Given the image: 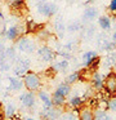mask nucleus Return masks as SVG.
Wrapping results in <instances>:
<instances>
[{"label": "nucleus", "instance_id": "1", "mask_svg": "<svg viewBox=\"0 0 116 120\" xmlns=\"http://www.w3.org/2000/svg\"><path fill=\"white\" fill-rule=\"evenodd\" d=\"M23 86L27 89V92H39L41 89V85H43V81H41L40 75H37L36 72L28 70L27 72L23 75Z\"/></svg>", "mask_w": 116, "mask_h": 120}, {"label": "nucleus", "instance_id": "2", "mask_svg": "<svg viewBox=\"0 0 116 120\" xmlns=\"http://www.w3.org/2000/svg\"><path fill=\"white\" fill-rule=\"evenodd\" d=\"M103 89L110 97H116V72L110 71L103 80Z\"/></svg>", "mask_w": 116, "mask_h": 120}, {"label": "nucleus", "instance_id": "3", "mask_svg": "<svg viewBox=\"0 0 116 120\" xmlns=\"http://www.w3.org/2000/svg\"><path fill=\"white\" fill-rule=\"evenodd\" d=\"M36 9H37V12L40 14H43V16L52 17V16H54V14L57 13L58 7H57L54 3H49V1H39Z\"/></svg>", "mask_w": 116, "mask_h": 120}, {"label": "nucleus", "instance_id": "4", "mask_svg": "<svg viewBox=\"0 0 116 120\" xmlns=\"http://www.w3.org/2000/svg\"><path fill=\"white\" fill-rule=\"evenodd\" d=\"M63 114L62 109H57V107H44V110L40 112V119L41 120H57L61 117Z\"/></svg>", "mask_w": 116, "mask_h": 120}, {"label": "nucleus", "instance_id": "5", "mask_svg": "<svg viewBox=\"0 0 116 120\" xmlns=\"http://www.w3.org/2000/svg\"><path fill=\"white\" fill-rule=\"evenodd\" d=\"M17 47L21 52H25V53H32L36 49L35 43L30 38H19L18 43H17Z\"/></svg>", "mask_w": 116, "mask_h": 120}, {"label": "nucleus", "instance_id": "6", "mask_svg": "<svg viewBox=\"0 0 116 120\" xmlns=\"http://www.w3.org/2000/svg\"><path fill=\"white\" fill-rule=\"evenodd\" d=\"M19 101H21V103L23 105V107L31 109V107H34L35 103H36V96L32 93V92H25V93L21 94Z\"/></svg>", "mask_w": 116, "mask_h": 120}, {"label": "nucleus", "instance_id": "7", "mask_svg": "<svg viewBox=\"0 0 116 120\" xmlns=\"http://www.w3.org/2000/svg\"><path fill=\"white\" fill-rule=\"evenodd\" d=\"M37 54L44 62H52L56 58V52L49 47H41L40 49H37Z\"/></svg>", "mask_w": 116, "mask_h": 120}, {"label": "nucleus", "instance_id": "8", "mask_svg": "<svg viewBox=\"0 0 116 120\" xmlns=\"http://www.w3.org/2000/svg\"><path fill=\"white\" fill-rule=\"evenodd\" d=\"M22 34H23V30L21 29V26H18V25H13V26H10L9 29L5 31V36L9 40H18L22 36Z\"/></svg>", "mask_w": 116, "mask_h": 120}, {"label": "nucleus", "instance_id": "9", "mask_svg": "<svg viewBox=\"0 0 116 120\" xmlns=\"http://www.w3.org/2000/svg\"><path fill=\"white\" fill-rule=\"evenodd\" d=\"M50 99H52V105H53V107H57V109H62V110H63L64 105L67 103L66 97H63L62 94L57 93V92H54V93L50 96Z\"/></svg>", "mask_w": 116, "mask_h": 120}, {"label": "nucleus", "instance_id": "10", "mask_svg": "<svg viewBox=\"0 0 116 120\" xmlns=\"http://www.w3.org/2000/svg\"><path fill=\"white\" fill-rule=\"evenodd\" d=\"M68 106H70V109L79 110V109H81V107L86 106V99H85L84 97L75 96V97H72V98H70Z\"/></svg>", "mask_w": 116, "mask_h": 120}, {"label": "nucleus", "instance_id": "11", "mask_svg": "<svg viewBox=\"0 0 116 120\" xmlns=\"http://www.w3.org/2000/svg\"><path fill=\"white\" fill-rule=\"evenodd\" d=\"M103 80H105V78H103V76L97 71V72H94V74L92 75L90 83H92V86L95 89V90L101 92V90L103 89Z\"/></svg>", "mask_w": 116, "mask_h": 120}, {"label": "nucleus", "instance_id": "12", "mask_svg": "<svg viewBox=\"0 0 116 120\" xmlns=\"http://www.w3.org/2000/svg\"><path fill=\"white\" fill-rule=\"evenodd\" d=\"M77 117L79 120H94V112L88 106H84L77 110Z\"/></svg>", "mask_w": 116, "mask_h": 120}, {"label": "nucleus", "instance_id": "13", "mask_svg": "<svg viewBox=\"0 0 116 120\" xmlns=\"http://www.w3.org/2000/svg\"><path fill=\"white\" fill-rule=\"evenodd\" d=\"M27 68H28V61H26V60H18L17 63H15V67H14V74L17 76L25 75V74L28 71Z\"/></svg>", "mask_w": 116, "mask_h": 120}, {"label": "nucleus", "instance_id": "14", "mask_svg": "<svg viewBox=\"0 0 116 120\" xmlns=\"http://www.w3.org/2000/svg\"><path fill=\"white\" fill-rule=\"evenodd\" d=\"M26 9V1L25 0H13L10 4V11L13 13H18L19 14L22 11Z\"/></svg>", "mask_w": 116, "mask_h": 120}, {"label": "nucleus", "instance_id": "15", "mask_svg": "<svg viewBox=\"0 0 116 120\" xmlns=\"http://www.w3.org/2000/svg\"><path fill=\"white\" fill-rule=\"evenodd\" d=\"M37 96H39V98L41 99V102L44 103V106H45V107H53V105H52V99H50V96H49V93H48L46 90L40 89V90L37 92Z\"/></svg>", "mask_w": 116, "mask_h": 120}, {"label": "nucleus", "instance_id": "16", "mask_svg": "<svg viewBox=\"0 0 116 120\" xmlns=\"http://www.w3.org/2000/svg\"><path fill=\"white\" fill-rule=\"evenodd\" d=\"M9 86L12 90H21L23 88V81L22 79H18V78H13L10 76L9 78Z\"/></svg>", "mask_w": 116, "mask_h": 120}, {"label": "nucleus", "instance_id": "17", "mask_svg": "<svg viewBox=\"0 0 116 120\" xmlns=\"http://www.w3.org/2000/svg\"><path fill=\"white\" fill-rule=\"evenodd\" d=\"M99 65H101V57H99V56H95V57L93 58L89 63H88L86 68L92 74H94V72H97V70L99 68Z\"/></svg>", "mask_w": 116, "mask_h": 120}, {"label": "nucleus", "instance_id": "18", "mask_svg": "<svg viewBox=\"0 0 116 120\" xmlns=\"http://www.w3.org/2000/svg\"><path fill=\"white\" fill-rule=\"evenodd\" d=\"M97 16H98V11L94 7H89V8H86L84 11V19L85 21H92Z\"/></svg>", "mask_w": 116, "mask_h": 120}, {"label": "nucleus", "instance_id": "19", "mask_svg": "<svg viewBox=\"0 0 116 120\" xmlns=\"http://www.w3.org/2000/svg\"><path fill=\"white\" fill-rule=\"evenodd\" d=\"M98 25H99V27L102 30H110L111 26H112L110 17H107V16H101L98 18Z\"/></svg>", "mask_w": 116, "mask_h": 120}, {"label": "nucleus", "instance_id": "20", "mask_svg": "<svg viewBox=\"0 0 116 120\" xmlns=\"http://www.w3.org/2000/svg\"><path fill=\"white\" fill-rule=\"evenodd\" d=\"M57 93H59V94H62L63 97H67L70 93H71V85H68V84H66V83H62V84H59L58 86H57Z\"/></svg>", "mask_w": 116, "mask_h": 120}, {"label": "nucleus", "instance_id": "21", "mask_svg": "<svg viewBox=\"0 0 116 120\" xmlns=\"http://www.w3.org/2000/svg\"><path fill=\"white\" fill-rule=\"evenodd\" d=\"M59 119L61 120H79V117H77V110H74V111H71V110L64 111L63 114L61 115Z\"/></svg>", "mask_w": 116, "mask_h": 120}, {"label": "nucleus", "instance_id": "22", "mask_svg": "<svg viewBox=\"0 0 116 120\" xmlns=\"http://www.w3.org/2000/svg\"><path fill=\"white\" fill-rule=\"evenodd\" d=\"M77 80H80V72H79V71H75V72L70 74V75L67 76L64 83L68 84V85H71V84H75Z\"/></svg>", "mask_w": 116, "mask_h": 120}, {"label": "nucleus", "instance_id": "23", "mask_svg": "<svg viewBox=\"0 0 116 120\" xmlns=\"http://www.w3.org/2000/svg\"><path fill=\"white\" fill-rule=\"evenodd\" d=\"M95 56H97V53L95 52H93V50H89V52H85L84 54H82V62H84V66L85 67H86L88 66V63L90 62V61L93 60V58L95 57Z\"/></svg>", "mask_w": 116, "mask_h": 120}, {"label": "nucleus", "instance_id": "24", "mask_svg": "<svg viewBox=\"0 0 116 120\" xmlns=\"http://www.w3.org/2000/svg\"><path fill=\"white\" fill-rule=\"evenodd\" d=\"M4 114H5V117L7 119H10V117H13L15 114V107L13 106L12 103H8L7 107H4Z\"/></svg>", "mask_w": 116, "mask_h": 120}, {"label": "nucleus", "instance_id": "25", "mask_svg": "<svg viewBox=\"0 0 116 120\" xmlns=\"http://www.w3.org/2000/svg\"><path fill=\"white\" fill-rule=\"evenodd\" d=\"M53 68L57 71H66L67 68H68V61L67 60H63V61H59L58 63H56V65L53 66Z\"/></svg>", "mask_w": 116, "mask_h": 120}, {"label": "nucleus", "instance_id": "26", "mask_svg": "<svg viewBox=\"0 0 116 120\" xmlns=\"http://www.w3.org/2000/svg\"><path fill=\"white\" fill-rule=\"evenodd\" d=\"M54 26H56V30L59 32V35L62 36V34H63V31H64V29H66V26H64L63 19H62L61 17L56 19V25H54Z\"/></svg>", "mask_w": 116, "mask_h": 120}, {"label": "nucleus", "instance_id": "27", "mask_svg": "<svg viewBox=\"0 0 116 120\" xmlns=\"http://www.w3.org/2000/svg\"><path fill=\"white\" fill-rule=\"evenodd\" d=\"M107 110L116 111V97H111L107 102Z\"/></svg>", "mask_w": 116, "mask_h": 120}, {"label": "nucleus", "instance_id": "28", "mask_svg": "<svg viewBox=\"0 0 116 120\" xmlns=\"http://www.w3.org/2000/svg\"><path fill=\"white\" fill-rule=\"evenodd\" d=\"M7 31V25H5V18L1 13H0V35H4Z\"/></svg>", "mask_w": 116, "mask_h": 120}, {"label": "nucleus", "instance_id": "29", "mask_svg": "<svg viewBox=\"0 0 116 120\" xmlns=\"http://www.w3.org/2000/svg\"><path fill=\"white\" fill-rule=\"evenodd\" d=\"M80 23L79 22H74V23H71V25H68V26H67V30H68V31H71V32H74V31H79L80 30Z\"/></svg>", "mask_w": 116, "mask_h": 120}, {"label": "nucleus", "instance_id": "30", "mask_svg": "<svg viewBox=\"0 0 116 120\" xmlns=\"http://www.w3.org/2000/svg\"><path fill=\"white\" fill-rule=\"evenodd\" d=\"M108 9H110V12H112V13H116V0H111L110 5H108Z\"/></svg>", "mask_w": 116, "mask_h": 120}, {"label": "nucleus", "instance_id": "31", "mask_svg": "<svg viewBox=\"0 0 116 120\" xmlns=\"http://www.w3.org/2000/svg\"><path fill=\"white\" fill-rule=\"evenodd\" d=\"M0 120H5V114H4V105L0 102Z\"/></svg>", "mask_w": 116, "mask_h": 120}, {"label": "nucleus", "instance_id": "32", "mask_svg": "<svg viewBox=\"0 0 116 120\" xmlns=\"http://www.w3.org/2000/svg\"><path fill=\"white\" fill-rule=\"evenodd\" d=\"M8 120H22V119H21L19 116H17V115H14L13 117H10V119H8Z\"/></svg>", "mask_w": 116, "mask_h": 120}, {"label": "nucleus", "instance_id": "33", "mask_svg": "<svg viewBox=\"0 0 116 120\" xmlns=\"http://www.w3.org/2000/svg\"><path fill=\"white\" fill-rule=\"evenodd\" d=\"M102 120H112V119H111V116H110L108 114H106L105 116H103V119H102Z\"/></svg>", "mask_w": 116, "mask_h": 120}, {"label": "nucleus", "instance_id": "34", "mask_svg": "<svg viewBox=\"0 0 116 120\" xmlns=\"http://www.w3.org/2000/svg\"><path fill=\"white\" fill-rule=\"evenodd\" d=\"M112 39H113V41H116V31L113 32V35H112Z\"/></svg>", "mask_w": 116, "mask_h": 120}, {"label": "nucleus", "instance_id": "35", "mask_svg": "<svg viewBox=\"0 0 116 120\" xmlns=\"http://www.w3.org/2000/svg\"><path fill=\"white\" fill-rule=\"evenodd\" d=\"M25 120H41V119H32V117H26Z\"/></svg>", "mask_w": 116, "mask_h": 120}, {"label": "nucleus", "instance_id": "36", "mask_svg": "<svg viewBox=\"0 0 116 120\" xmlns=\"http://www.w3.org/2000/svg\"><path fill=\"white\" fill-rule=\"evenodd\" d=\"M115 17H116V16H115Z\"/></svg>", "mask_w": 116, "mask_h": 120}]
</instances>
